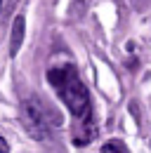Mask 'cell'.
Listing matches in <instances>:
<instances>
[{"label":"cell","instance_id":"5b68a950","mask_svg":"<svg viewBox=\"0 0 151 153\" xmlns=\"http://www.w3.org/2000/svg\"><path fill=\"white\" fill-rule=\"evenodd\" d=\"M130 113L135 115V120L139 123V106H137V104H130Z\"/></svg>","mask_w":151,"mask_h":153},{"label":"cell","instance_id":"6da1fadb","mask_svg":"<svg viewBox=\"0 0 151 153\" xmlns=\"http://www.w3.org/2000/svg\"><path fill=\"white\" fill-rule=\"evenodd\" d=\"M47 80H50V85L57 90V94L61 97V101L69 106L71 115L83 125V130L78 134H73V144L85 146L94 134L92 104H90V92H87L85 82L78 78V71H76L71 64L59 66V68H52V71L47 73Z\"/></svg>","mask_w":151,"mask_h":153},{"label":"cell","instance_id":"277c9868","mask_svg":"<svg viewBox=\"0 0 151 153\" xmlns=\"http://www.w3.org/2000/svg\"><path fill=\"white\" fill-rule=\"evenodd\" d=\"M102 153H128V146L120 141V139H111L102 146Z\"/></svg>","mask_w":151,"mask_h":153},{"label":"cell","instance_id":"8992f818","mask_svg":"<svg viewBox=\"0 0 151 153\" xmlns=\"http://www.w3.org/2000/svg\"><path fill=\"white\" fill-rule=\"evenodd\" d=\"M0 153H10V144H7L2 137H0Z\"/></svg>","mask_w":151,"mask_h":153},{"label":"cell","instance_id":"ba28073f","mask_svg":"<svg viewBox=\"0 0 151 153\" xmlns=\"http://www.w3.org/2000/svg\"><path fill=\"white\" fill-rule=\"evenodd\" d=\"M0 2H2V0H0Z\"/></svg>","mask_w":151,"mask_h":153},{"label":"cell","instance_id":"52a82bcc","mask_svg":"<svg viewBox=\"0 0 151 153\" xmlns=\"http://www.w3.org/2000/svg\"><path fill=\"white\" fill-rule=\"evenodd\" d=\"M132 2H135V7H137V10H144L149 0H132Z\"/></svg>","mask_w":151,"mask_h":153},{"label":"cell","instance_id":"3957f363","mask_svg":"<svg viewBox=\"0 0 151 153\" xmlns=\"http://www.w3.org/2000/svg\"><path fill=\"white\" fill-rule=\"evenodd\" d=\"M24 36H26V19L19 14L12 21V33H10V57H17L19 47L24 42Z\"/></svg>","mask_w":151,"mask_h":153},{"label":"cell","instance_id":"7a4b0ae2","mask_svg":"<svg viewBox=\"0 0 151 153\" xmlns=\"http://www.w3.org/2000/svg\"><path fill=\"white\" fill-rule=\"evenodd\" d=\"M21 120L26 125V130L31 132L33 139L38 141H47L50 139V130L61 125V115L55 111L50 104H45L40 97L33 99H24L21 101Z\"/></svg>","mask_w":151,"mask_h":153}]
</instances>
